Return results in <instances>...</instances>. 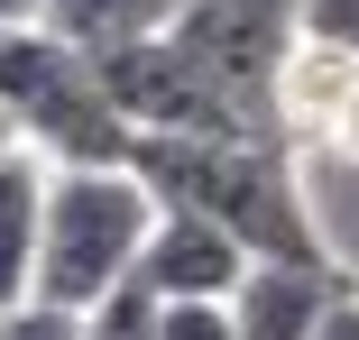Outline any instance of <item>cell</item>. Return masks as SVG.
Returning <instances> with one entry per match:
<instances>
[{
    "mask_svg": "<svg viewBox=\"0 0 359 340\" xmlns=\"http://www.w3.org/2000/svg\"><path fill=\"white\" fill-rule=\"evenodd\" d=\"M129 166L148 175L166 212L222 221L249 257H332L295 166H285V139H138Z\"/></svg>",
    "mask_w": 359,
    "mask_h": 340,
    "instance_id": "cell-1",
    "label": "cell"
},
{
    "mask_svg": "<svg viewBox=\"0 0 359 340\" xmlns=\"http://www.w3.org/2000/svg\"><path fill=\"white\" fill-rule=\"evenodd\" d=\"M166 221V202L148 193L138 166H55L46 184V248H37V304L93 313L102 295H120L138 276Z\"/></svg>",
    "mask_w": 359,
    "mask_h": 340,
    "instance_id": "cell-2",
    "label": "cell"
},
{
    "mask_svg": "<svg viewBox=\"0 0 359 340\" xmlns=\"http://www.w3.org/2000/svg\"><path fill=\"white\" fill-rule=\"evenodd\" d=\"M0 111L19 120V139L46 166H129L138 129L102 92V64L65 46L55 28H10L0 37Z\"/></svg>",
    "mask_w": 359,
    "mask_h": 340,
    "instance_id": "cell-3",
    "label": "cell"
},
{
    "mask_svg": "<svg viewBox=\"0 0 359 340\" xmlns=\"http://www.w3.org/2000/svg\"><path fill=\"white\" fill-rule=\"evenodd\" d=\"M175 55L231 101L249 139H285L276 129V74L304 37V0H184L175 10Z\"/></svg>",
    "mask_w": 359,
    "mask_h": 340,
    "instance_id": "cell-4",
    "label": "cell"
},
{
    "mask_svg": "<svg viewBox=\"0 0 359 340\" xmlns=\"http://www.w3.org/2000/svg\"><path fill=\"white\" fill-rule=\"evenodd\" d=\"M341 295H350V276L332 257H258L231 295V322H240V340H313Z\"/></svg>",
    "mask_w": 359,
    "mask_h": 340,
    "instance_id": "cell-5",
    "label": "cell"
},
{
    "mask_svg": "<svg viewBox=\"0 0 359 340\" xmlns=\"http://www.w3.org/2000/svg\"><path fill=\"white\" fill-rule=\"evenodd\" d=\"M249 267H258V257H249L222 221H203V212H166L157 239H148V257H138V276H148L166 304H231Z\"/></svg>",
    "mask_w": 359,
    "mask_h": 340,
    "instance_id": "cell-6",
    "label": "cell"
},
{
    "mask_svg": "<svg viewBox=\"0 0 359 340\" xmlns=\"http://www.w3.org/2000/svg\"><path fill=\"white\" fill-rule=\"evenodd\" d=\"M350 92H359V64H350L341 46H323V37H295V55H285V74H276V129L332 148Z\"/></svg>",
    "mask_w": 359,
    "mask_h": 340,
    "instance_id": "cell-7",
    "label": "cell"
},
{
    "mask_svg": "<svg viewBox=\"0 0 359 340\" xmlns=\"http://www.w3.org/2000/svg\"><path fill=\"white\" fill-rule=\"evenodd\" d=\"M46 184L55 166L37 148H19L0 166V304H28L37 295V248H46Z\"/></svg>",
    "mask_w": 359,
    "mask_h": 340,
    "instance_id": "cell-8",
    "label": "cell"
},
{
    "mask_svg": "<svg viewBox=\"0 0 359 340\" xmlns=\"http://www.w3.org/2000/svg\"><path fill=\"white\" fill-rule=\"evenodd\" d=\"M184 0H46L37 28H55L65 46L83 55H111V46H138V37H166Z\"/></svg>",
    "mask_w": 359,
    "mask_h": 340,
    "instance_id": "cell-9",
    "label": "cell"
},
{
    "mask_svg": "<svg viewBox=\"0 0 359 340\" xmlns=\"http://www.w3.org/2000/svg\"><path fill=\"white\" fill-rule=\"evenodd\" d=\"M83 340H166V295L148 276H129L120 295H102L83 313Z\"/></svg>",
    "mask_w": 359,
    "mask_h": 340,
    "instance_id": "cell-10",
    "label": "cell"
},
{
    "mask_svg": "<svg viewBox=\"0 0 359 340\" xmlns=\"http://www.w3.org/2000/svg\"><path fill=\"white\" fill-rule=\"evenodd\" d=\"M0 340H83V313H65V304H0Z\"/></svg>",
    "mask_w": 359,
    "mask_h": 340,
    "instance_id": "cell-11",
    "label": "cell"
},
{
    "mask_svg": "<svg viewBox=\"0 0 359 340\" xmlns=\"http://www.w3.org/2000/svg\"><path fill=\"white\" fill-rule=\"evenodd\" d=\"M304 37L341 46V55L359 64V0H304Z\"/></svg>",
    "mask_w": 359,
    "mask_h": 340,
    "instance_id": "cell-12",
    "label": "cell"
},
{
    "mask_svg": "<svg viewBox=\"0 0 359 340\" xmlns=\"http://www.w3.org/2000/svg\"><path fill=\"white\" fill-rule=\"evenodd\" d=\"M166 340H240L231 304H166Z\"/></svg>",
    "mask_w": 359,
    "mask_h": 340,
    "instance_id": "cell-13",
    "label": "cell"
},
{
    "mask_svg": "<svg viewBox=\"0 0 359 340\" xmlns=\"http://www.w3.org/2000/svg\"><path fill=\"white\" fill-rule=\"evenodd\" d=\"M313 340H359V285H350V295H341V304H332V322H323V331H313Z\"/></svg>",
    "mask_w": 359,
    "mask_h": 340,
    "instance_id": "cell-14",
    "label": "cell"
},
{
    "mask_svg": "<svg viewBox=\"0 0 359 340\" xmlns=\"http://www.w3.org/2000/svg\"><path fill=\"white\" fill-rule=\"evenodd\" d=\"M37 10H46V0H0V37H10V28H37Z\"/></svg>",
    "mask_w": 359,
    "mask_h": 340,
    "instance_id": "cell-15",
    "label": "cell"
},
{
    "mask_svg": "<svg viewBox=\"0 0 359 340\" xmlns=\"http://www.w3.org/2000/svg\"><path fill=\"white\" fill-rule=\"evenodd\" d=\"M332 148H341V157H359V92H350V111H341V129H332Z\"/></svg>",
    "mask_w": 359,
    "mask_h": 340,
    "instance_id": "cell-16",
    "label": "cell"
},
{
    "mask_svg": "<svg viewBox=\"0 0 359 340\" xmlns=\"http://www.w3.org/2000/svg\"><path fill=\"white\" fill-rule=\"evenodd\" d=\"M19 148H28V139H19V120H10V111H0V166H10Z\"/></svg>",
    "mask_w": 359,
    "mask_h": 340,
    "instance_id": "cell-17",
    "label": "cell"
}]
</instances>
